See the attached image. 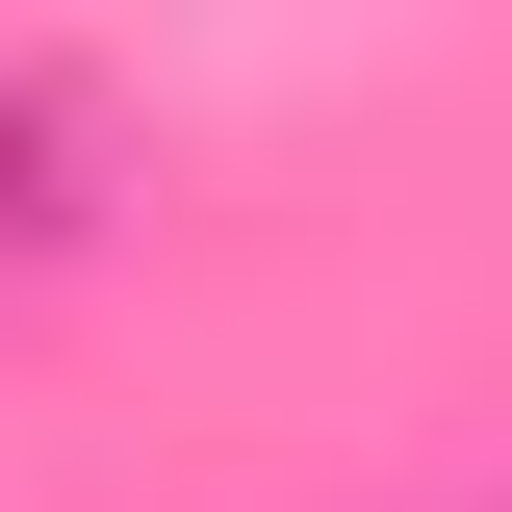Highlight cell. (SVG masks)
<instances>
[{"label":"cell","mask_w":512,"mask_h":512,"mask_svg":"<svg viewBox=\"0 0 512 512\" xmlns=\"http://www.w3.org/2000/svg\"><path fill=\"white\" fill-rule=\"evenodd\" d=\"M128 205V103L103 77H0V256H77Z\"/></svg>","instance_id":"cell-1"}]
</instances>
